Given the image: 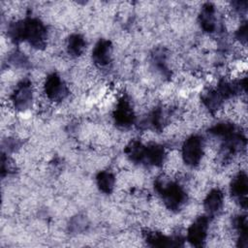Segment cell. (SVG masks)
<instances>
[{
	"label": "cell",
	"mask_w": 248,
	"mask_h": 248,
	"mask_svg": "<svg viewBox=\"0 0 248 248\" xmlns=\"http://www.w3.org/2000/svg\"><path fill=\"white\" fill-rule=\"evenodd\" d=\"M98 185L100 189L105 193H110L114 186H115V180L113 175L108 171H102L98 175Z\"/></svg>",
	"instance_id": "6da1fadb"
}]
</instances>
